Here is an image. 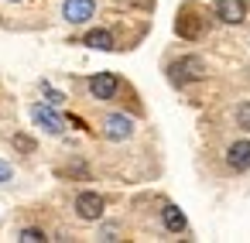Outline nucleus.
<instances>
[{
  "instance_id": "5",
  "label": "nucleus",
  "mask_w": 250,
  "mask_h": 243,
  "mask_svg": "<svg viewBox=\"0 0 250 243\" xmlns=\"http://www.w3.org/2000/svg\"><path fill=\"white\" fill-rule=\"evenodd\" d=\"M31 120H35L42 130H48V134H62V130H65V120H62L52 106H42V103L31 106Z\"/></svg>"
},
{
  "instance_id": "16",
  "label": "nucleus",
  "mask_w": 250,
  "mask_h": 243,
  "mask_svg": "<svg viewBox=\"0 0 250 243\" xmlns=\"http://www.w3.org/2000/svg\"><path fill=\"white\" fill-rule=\"evenodd\" d=\"M14 178V168L7 164V161H0V185H4V182H11Z\"/></svg>"
},
{
  "instance_id": "17",
  "label": "nucleus",
  "mask_w": 250,
  "mask_h": 243,
  "mask_svg": "<svg viewBox=\"0 0 250 243\" xmlns=\"http://www.w3.org/2000/svg\"><path fill=\"white\" fill-rule=\"evenodd\" d=\"M100 240H117V229H113V226H106V229L100 233Z\"/></svg>"
},
{
  "instance_id": "12",
  "label": "nucleus",
  "mask_w": 250,
  "mask_h": 243,
  "mask_svg": "<svg viewBox=\"0 0 250 243\" xmlns=\"http://www.w3.org/2000/svg\"><path fill=\"white\" fill-rule=\"evenodd\" d=\"M18 240H21V243H45L48 236H45L38 226H28V229H21V233H18Z\"/></svg>"
},
{
  "instance_id": "8",
  "label": "nucleus",
  "mask_w": 250,
  "mask_h": 243,
  "mask_svg": "<svg viewBox=\"0 0 250 243\" xmlns=\"http://www.w3.org/2000/svg\"><path fill=\"white\" fill-rule=\"evenodd\" d=\"M226 164H229L233 171H247V168H250V141H236V144H229V151H226Z\"/></svg>"
},
{
  "instance_id": "11",
  "label": "nucleus",
  "mask_w": 250,
  "mask_h": 243,
  "mask_svg": "<svg viewBox=\"0 0 250 243\" xmlns=\"http://www.w3.org/2000/svg\"><path fill=\"white\" fill-rule=\"evenodd\" d=\"M86 45H89V48H100V52H110V48H113V35L103 31V28H96V31L86 35Z\"/></svg>"
},
{
  "instance_id": "6",
  "label": "nucleus",
  "mask_w": 250,
  "mask_h": 243,
  "mask_svg": "<svg viewBox=\"0 0 250 243\" xmlns=\"http://www.w3.org/2000/svg\"><path fill=\"white\" fill-rule=\"evenodd\" d=\"M103 134H106L110 141H127V137L134 134V120L124 117V113H110V117L103 120Z\"/></svg>"
},
{
  "instance_id": "2",
  "label": "nucleus",
  "mask_w": 250,
  "mask_h": 243,
  "mask_svg": "<svg viewBox=\"0 0 250 243\" xmlns=\"http://www.w3.org/2000/svg\"><path fill=\"white\" fill-rule=\"evenodd\" d=\"M103 195H96V192H79L76 195V216L79 219H86V223H96L100 216H103Z\"/></svg>"
},
{
  "instance_id": "14",
  "label": "nucleus",
  "mask_w": 250,
  "mask_h": 243,
  "mask_svg": "<svg viewBox=\"0 0 250 243\" xmlns=\"http://www.w3.org/2000/svg\"><path fill=\"white\" fill-rule=\"evenodd\" d=\"M42 89H45V96H48V106H62V100H65V96H62V93H55V89H52V86H48V82H45V86H42Z\"/></svg>"
},
{
  "instance_id": "3",
  "label": "nucleus",
  "mask_w": 250,
  "mask_h": 243,
  "mask_svg": "<svg viewBox=\"0 0 250 243\" xmlns=\"http://www.w3.org/2000/svg\"><path fill=\"white\" fill-rule=\"evenodd\" d=\"M93 14H96V4H93V0H65V4H62V18H65L69 24H86Z\"/></svg>"
},
{
  "instance_id": "9",
  "label": "nucleus",
  "mask_w": 250,
  "mask_h": 243,
  "mask_svg": "<svg viewBox=\"0 0 250 243\" xmlns=\"http://www.w3.org/2000/svg\"><path fill=\"white\" fill-rule=\"evenodd\" d=\"M175 31H178V38H199V31H202V21L199 18H192V11H182V18L175 21Z\"/></svg>"
},
{
  "instance_id": "7",
  "label": "nucleus",
  "mask_w": 250,
  "mask_h": 243,
  "mask_svg": "<svg viewBox=\"0 0 250 243\" xmlns=\"http://www.w3.org/2000/svg\"><path fill=\"white\" fill-rule=\"evenodd\" d=\"M216 18L223 24H243L247 4H243V0H216Z\"/></svg>"
},
{
  "instance_id": "10",
  "label": "nucleus",
  "mask_w": 250,
  "mask_h": 243,
  "mask_svg": "<svg viewBox=\"0 0 250 243\" xmlns=\"http://www.w3.org/2000/svg\"><path fill=\"white\" fill-rule=\"evenodd\" d=\"M161 223H165L168 233H185V226H188V223H185V212H182L178 205H165V209H161Z\"/></svg>"
},
{
  "instance_id": "4",
  "label": "nucleus",
  "mask_w": 250,
  "mask_h": 243,
  "mask_svg": "<svg viewBox=\"0 0 250 243\" xmlns=\"http://www.w3.org/2000/svg\"><path fill=\"white\" fill-rule=\"evenodd\" d=\"M117 89H120V79H117L113 72H96V76L89 79V93H93L96 100H113Z\"/></svg>"
},
{
  "instance_id": "13",
  "label": "nucleus",
  "mask_w": 250,
  "mask_h": 243,
  "mask_svg": "<svg viewBox=\"0 0 250 243\" xmlns=\"http://www.w3.org/2000/svg\"><path fill=\"white\" fill-rule=\"evenodd\" d=\"M236 123H240L243 130H250V103H240V106H236Z\"/></svg>"
},
{
  "instance_id": "1",
  "label": "nucleus",
  "mask_w": 250,
  "mask_h": 243,
  "mask_svg": "<svg viewBox=\"0 0 250 243\" xmlns=\"http://www.w3.org/2000/svg\"><path fill=\"white\" fill-rule=\"evenodd\" d=\"M202 76H206V65H202V59H199V55H182V59H175V62L168 65V79H171L175 86L199 82Z\"/></svg>"
},
{
  "instance_id": "15",
  "label": "nucleus",
  "mask_w": 250,
  "mask_h": 243,
  "mask_svg": "<svg viewBox=\"0 0 250 243\" xmlns=\"http://www.w3.org/2000/svg\"><path fill=\"white\" fill-rule=\"evenodd\" d=\"M14 147H18V151H31V147H35V141H31V137H24V134H18V137H14Z\"/></svg>"
}]
</instances>
